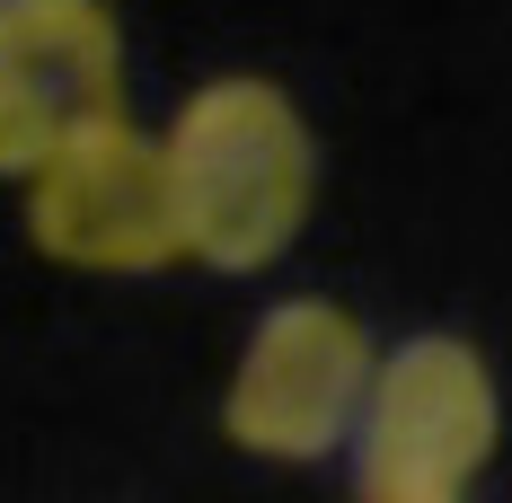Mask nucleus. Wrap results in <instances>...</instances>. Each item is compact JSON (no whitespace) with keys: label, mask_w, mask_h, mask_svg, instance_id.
<instances>
[{"label":"nucleus","mask_w":512,"mask_h":503,"mask_svg":"<svg viewBox=\"0 0 512 503\" xmlns=\"http://www.w3.org/2000/svg\"><path fill=\"white\" fill-rule=\"evenodd\" d=\"M371 336L336 301H283L256 318L239 380L221 398V433L256 459H327L362 415Z\"/></svg>","instance_id":"obj_3"},{"label":"nucleus","mask_w":512,"mask_h":503,"mask_svg":"<svg viewBox=\"0 0 512 503\" xmlns=\"http://www.w3.org/2000/svg\"><path fill=\"white\" fill-rule=\"evenodd\" d=\"M124 115L106 0H0V177H36L71 133Z\"/></svg>","instance_id":"obj_5"},{"label":"nucleus","mask_w":512,"mask_h":503,"mask_svg":"<svg viewBox=\"0 0 512 503\" xmlns=\"http://www.w3.org/2000/svg\"><path fill=\"white\" fill-rule=\"evenodd\" d=\"M27 230L53 265H80V274H159L168 256H186L177 203H168V159L124 115L71 133L27 177Z\"/></svg>","instance_id":"obj_4"},{"label":"nucleus","mask_w":512,"mask_h":503,"mask_svg":"<svg viewBox=\"0 0 512 503\" xmlns=\"http://www.w3.org/2000/svg\"><path fill=\"white\" fill-rule=\"evenodd\" d=\"M362 503H433V495H362Z\"/></svg>","instance_id":"obj_6"},{"label":"nucleus","mask_w":512,"mask_h":503,"mask_svg":"<svg viewBox=\"0 0 512 503\" xmlns=\"http://www.w3.org/2000/svg\"><path fill=\"white\" fill-rule=\"evenodd\" d=\"M354 424H362V495L460 503V486L495 459L504 406H495V371L477 345L415 336L389 362H371Z\"/></svg>","instance_id":"obj_2"},{"label":"nucleus","mask_w":512,"mask_h":503,"mask_svg":"<svg viewBox=\"0 0 512 503\" xmlns=\"http://www.w3.org/2000/svg\"><path fill=\"white\" fill-rule=\"evenodd\" d=\"M168 203H177V239L221 265L256 274L301 239L309 195H318V142H309L301 106L274 80H212L177 106L168 124Z\"/></svg>","instance_id":"obj_1"}]
</instances>
